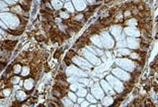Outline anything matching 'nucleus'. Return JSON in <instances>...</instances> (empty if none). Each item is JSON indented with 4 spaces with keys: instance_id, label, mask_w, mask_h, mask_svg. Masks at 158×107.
<instances>
[{
    "instance_id": "bb28decb",
    "label": "nucleus",
    "mask_w": 158,
    "mask_h": 107,
    "mask_svg": "<svg viewBox=\"0 0 158 107\" xmlns=\"http://www.w3.org/2000/svg\"><path fill=\"white\" fill-rule=\"evenodd\" d=\"M86 99L89 101V102H91L93 104H96L97 103V99L95 98V96H93L92 94H87L86 95Z\"/></svg>"
},
{
    "instance_id": "9d476101",
    "label": "nucleus",
    "mask_w": 158,
    "mask_h": 107,
    "mask_svg": "<svg viewBox=\"0 0 158 107\" xmlns=\"http://www.w3.org/2000/svg\"><path fill=\"white\" fill-rule=\"evenodd\" d=\"M91 93L93 96H95L96 99H103L105 97V92L100 83L93 84V86L91 87Z\"/></svg>"
},
{
    "instance_id": "473e14b6",
    "label": "nucleus",
    "mask_w": 158,
    "mask_h": 107,
    "mask_svg": "<svg viewBox=\"0 0 158 107\" xmlns=\"http://www.w3.org/2000/svg\"><path fill=\"white\" fill-rule=\"evenodd\" d=\"M29 72H30V69H29V67H24L23 69V70L21 72V74H22V75H28L29 74Z\"/></svg>"
},
{
    "instance_id": "aec40b11",
    "label": "nucleus",
    "mask_w": 158,
    "mask_h": 107,
    "mask_svg": "<svg viewBox=\"0 0 158 107\" xmlns=\"http://www.w3.org/2000/svg\"><path fill=\"white\" fill-rule=\"evenodd\" d=\"M61 102H62L64 107H73L74 104H73V101L71 99H69L68 97H64L61 99Z\"/></svg>"
},
{
    "instance_id": "a19ab883",
    "label": "nucleus",
    "mask_w": 158,
    "mask_h": 107,
    "mask_svg": "<svg viewBox=\"0 0 158 107\" xmlns=\"http://www.w3.org/2000/svg\"><path fill=\"white\" fill-rule=\"evenodd\" d=\"M84 101V97H78L77 98V101H76V102H77L78 104H81Z\"/></svg>"
},
{
    "instance_id": "dca6fc26",
    "label": "nucleus",
    "mask_w": 158,
    "mask_h": 107,
    "mask_svg": "<svg viewBox=\"0 0 158 107\" xmlns=\"http://www.w3.org/2000/svg\"><path fill=\"white\" fill-rule=\"evenodd\" d=\"M101 101H102V105L105 107H108L114 103V99H113V97H111L110 95L109 96H105L103 99H101Z\"/></svg>"
},
{
    "instance_id": "b1692460",
    "label": "nucleus",
    "mask_w": 158,
    "mask_h": 107,
    "mask_svg": "<svg viewBox=\"0 0 158 107\" xmlns=\"http://www.w3.org/2000/svg\"><path fill=\"white\" fill-rule=\"evenodd\" d=\"M64 7H65V9L68 11L69 13H73L75 10L74 6H73V3H71V2H66L65 5H64Z\"/></svg>"
},
{
    "instance_id": "a878e982",
    "label": "nucleus",
    "mask_w": 158,
    "mask_h": 107,
    "mask_svg": "<svg viewBox=\"0 0 158 107\" xmlns=\"http://www.w3.org/2000/svg\"><path fill=\"white\" fill-rule=\"evenodd\" d=\"M78 82L81 83V84H83L84 86H86V85L88 86L90 80L87 77H81V78H79V80H78Z\"/></svg>"
},
{
    "instance_id": "2f4dec72",
    "label": "nucleus",
    "mask_w": 158,
    "mask_h": 107,
    "mask_svg": "<svg viewBox=\"0 0 158 107\" xmlns=\"http://www.w3.org/2000/svg\"><path fill=\"white\" fill-rule=\"evenodd\" d=\"M117 47L118 48H125V47H126V40L118 42V43H117Z\"/></svg>"
},
{
    "instance_id": "412c9836",
    "label": "nucleus",
    "mask_w": 158,
    "mask_h": 107,
    "mask_svg": "<svg viewBox=\"0 0 158 107\" xmlns=\"http://www.w3.org/2000/svg\"><path fill=\"white\" fill-rule=\"evenodd\" d=\"M33 86H34V80H32V78H28V80H25L24 87L26 89H28V90H31V89L33 88Z\"/></svg>"
},
{
    "instance_id": "39448f33",
    "label": "nucleus",
    "mask_w": 158,
    "mask_h": 107,
    "mask_svg": "<svg viewBox=\"0 0 158 107\" xmlns=\"http://www.w3.org/2000/svg\"><path fill=\"white\" fill-rule=\"evenodd\" d=\"M81 54H82L84 59H86V60L88 61L90 64H92L93 66H99V64H101V60H100V59H99L96 55H94V54H92L90 51H88L87 49L81 50Z\"/></svg>"
},
{
    "instance_id": "a211bd4d",
    "label": "nucleus",
    "mask_w": 158,
    "mask_h": 107,
    "mask_svg": "<svg viewBox=\"0 0 158 107\" xmlns=\"http://www.w3.org/2000/svg\"><path fill=\"white\" fill-rule=\"evenodd\" d=\"M52 5L55 10H59L63 7V3L61 0H52Z\"/></svg>"
},
{
    "instance_id": "c03bdc74",
    "label": "nucleus",
    "mask_w": 158,
    "mask_h": 107,
    "mask_svg": "<svg viewBox=\"0 0 158 107\" xmlns=\"http://www.w3.org/2000/svg\"><path fill=\"white\" fill-rule=\"evenodd\" d=\"M129 15H131V12H129V11H126V12L125 13V16L126 17H129Z\"/></svg>"
},
{
    "instance_id": "4468645a",
    "label": "nucleus",
    "mask_w": 158,
    "mask_h": 107,
    "mask_svg": "<svg viewBox=\"0 0 158 107\" xmlns=\"http://www.w3.org/2000/svg\"><path fill=\"white\" fill-rule=\"evenodd\" d=\"M73 6L75 10L77 11H83L86 9V1L85 0H72Z\"/></svg>"
},
{
    "instance_id": "2eb2a0df",
    "label": "nucleus",
    "mask_w": 158,
    "mask_h": 107,
    "mask_svg": "<svg viewBox=\"0 0 158 107\" xmlns=\"http://www.w3.org/2000/svg\"><path fill=\"white\" fill-rule=\"evenodd\" d=\"M90 40H91L92 44L95 45V46H97L98 48H103V45H102V41H101V37L98 35H93L91 38H90Z\"/></svg>"
},
{
    "instance_id": "de8ad7c7",
    "label": "nucleus",
    "mask_w": 158,
    "mask_h": 107,
    "mask_svg": "<svg viewBox=\"0 0 158 107\" xmlns=\"http://www.w3.org/2000/svg\"><path fill=\"white\" fill-rule=\"evenodd\" d=\"M73 107H81V106H79V104L77 103V104H74V106Z\"/></svg>"
},
{
    "instance_id": "4c0bfd02",
    "label": "nucleus",
    "mask_w": 158,
    "mask_h": 107,
    "mask_svg": "<svg viewBox=\"0 0 158 107\" xmlns=\"http://www.w3.org/2000/svg\"><path fill=\"white\" fill-rule=\"evenodd\" d=\"M131 59H135V60H137V59H139V56L137 55V54H135V53H131Z\"/></svg>"
},
{
    "instance_id": "79ce46f5",
    "label": "nucleus",
    "mask_w": 158,
    "mask_h": 107,
    "mask_svg": "<svg viewBox=\"0 0 158 107\" xmlns=\"http://www.w3.org/2000/svg\"><path fill=\"white\" fill-rule=\"evenodd\" d=\"M0 25H1V27H2V28H4V29H7V28H8V26H7V25H5V24H4V22H3V21L0 22Z\"/></svg>"
},
{
    "instance_id": "f257e3e1",
    "label": "nucleus",
    "mask_w": 158,
    "mask_h": 107,
    "mask_svg": "<svg viewBox=\"0 0 158 107\" xmlns=\"http://www.w3.org/2000/svg\"><path fill=\"white\" fill-rule=\"evenodd\" d=\"M0 18H1V21H3L4 23H6L7 26L11 28V29H16V28L20 25L19 18L12 13L2 12L0 14Z\"/></svg>"
},
{
    "instance_id": "c85d7f7f",
    "label": "nucleus",
    "mask_w": 158,
    "mask_h": 107,
    "mask_svg": "<svg viewBox=\"0 0 158 107\" xmlns=\"http://www.w3.org/2000/svg\"><path fill=\"white\" fill-rule=\"evenodd\" d=\"M67 81H68L69 83H75V82H78V78H77V77H73V75H71V77H67Z\"/></svg>"
},
{
    "instance_id": "4be33fe9",
    "label": "nucleus",
    "mask_w": 158,
    "mask_h": 107,
    "mask_svg": "<svg viewBox=\"0 0 158 107\" xmlns=\"http://www.w3.org/2000/svg\"><path fill=\"white\" fill-rule=\"evenodd\" d=\"M70 90L71 91H77L79 88H81V87H84L83 84L79 83V82H75V83H71L70 84Z\"/></svg>"
},
{
    "instance_id": "72a5a7b5",
    "label": "nucleus",
    "mask_w": 158,
    "mask_h": 107,
    "mask_svg": "<svg viewBox=\"0 0 158 107\" xmlns=\"http://www.w3.org/2000/svg\"><path fill=\"white\" fill-rule=\"evenodd\" d=\"M59 16H60L61 18H63V19L69 18V14H67L66 12H60V13H59Z\"/></svg>"
},
{
    "instance_id": "423d86ee",
    "label": "nucleus",
    "mask_w": 158,
    "mask_h": 107,
    "mask_svg": "<svg viewBox=\"0 0 158 107\" xmlns=\"http://www.w3.org/2000/svg\"><path fill=\"white\" fill-rule=\"evenodd\" d=\"M66 74L69 75V77H87V72H83L82 69H79V67H77L74 64H70L69 67H67L66 69Z\"/></svg>"
},
{
    "instance_id": "7c9ffc66",
    "label": "nucleus",
    "mask_w": 158,
    "mask_h": 107,
    "mask_svg": "<svg viewBox=\"0 0 158 107\" xmlns=\"http://www.w3.org/2000/svg\"><path fill=\"white\" fill-rule=\"evenodd\" d=\"M67 96H68V98L69 99H71L72 101H77V96H76V95L73 93V92H68V94H67Z\"/></svg>"
},
{
    "instance_id": "6e6552de",
    "label": "nucleus",
    "mask_w": 158,
    "mask_h": 107,
    "mask_svg": "<svg viewBox=\"0 0 158 107\" xmlns=\"http://www.w3.org/2000/svg\"><path fill=\"white\" fill-rule=\"evenodd\" d=\"M72 61L74 63L76 66H78V67L80 69H90L93 67L92 64H90L86 59L78 57V56H75L72 59Z\"/></svg>"
},
{
    "instance_id": "ddd939ff",
    "label": "nucleus",
    "mask_w": 158,
    "mask_h": 107,
    "mask_svg": "<svg viewBox=\"0 0 158 107\" xmlns=\"http://www.w3.org/2000/svg\"><path fill=\"white\" fill-rule=\"evenodd\" d=\"M125 34L129 37H139L140 35V32L138 31L135 27H131V26H128L125 28Z\"/></svg>"
},
{
    "instance_id": "e433bc0d",
    "label": "nucleus",
    "mask_w": 158,
    "mask_h": 107,
    "mask_svg": "<svg viewBox=\"0 0 158 107\" xmlns=\"http://www.w3.org/2000/svg\"><path fill=\"white\" fill-rule=\"evenodd\" d=\"M81 107H88L89 106V101L88 100H84L82 103L80 104Z\"/></svg>"
},
{
    "instance_id": "f03ea898",
    "label": "nucleus",
    "mask_w": 158,
    "mask_h": 107,
    "mask_svg": "<svg viewBox=\"0 0 158 107\" xmlns=\"http://www.w3.org/2000/svg\"><path fill=\"white\" fill-rule=\"evenodd\" d=\"M106 80L111 84V86L114 88V90L118 93H121V92L124 91L125 89V86H124L123 82L121 81V80H119L118 77H114V75H111V74H108L107 75V78Z\"/></svg>"
},
{
    "instance_id": "c756f323",
    "label": "nucleus",
    "mask_w": 158,
    "mask_h": 107,
    "mask_svg": "<svg viewBox=\"0 0 158 107\" xmlns=\"http://www.w3.org/2000/svg\"><path fill=\"white\" fill-rule=\"evenodd\" d=\"M0 5H1V7H0V9H1L2 12H4V11H8V6H7L8 4L5 3L4 1H1V2H0Z\"/></svg>"
},
{
    "instance_id": "6ab92c4d",
    "label": "nucleus",
    "mask_w": 158,
    "mask_h": 107,
    "mask_svg": "<svg viewBox=\"0 0 158 107\" xmlns=\"http://www.w3.org/2000/svg\"><path fill=\"white\" fill-rule=\"evenodd\" d=\"M27 98V94L25 93L24 91L22 90H19L16 92V99L19 100V101H24L25 99Z\"/></svg>"
},
{
    "instance_id": "a18cd8bd",
    "label": "nucleus",
    "mask_w": 158,
    "mask_h": 107,
    "mask_svg": "<svg viewBox=\"0 0 158 107\" xmlns=\"http://www.w3.org/2000/svg\"><path fill=\"white\" fill-rule=\"evenodd\" d=\"M87 2H89V3H94L95 0H87Z\"/></svg>"
},
{
    "instance_id": "1a4fd4ad",
    "label": "nucleus",
    "mask_w": 158,
    "mask_h": 107,
    "mask_svg": "<svg viewBox=\"0 0 158 107\" xmlns=\"http://www.w3.org/2000/svg\"><path fill=\"white\" fill-rule=\"evenodd\" d=\"M112 72L115 77H117L119 80H121L129 81L131 80V74H129L126 70H124L122 69H120V67H116V69L112 70Z\"/></svg>"
},
{
    "instance_id": "58836bf2",
    "label": "nucleus",
    "mask_w": 158,
    "mask_h": 107,
    "mask_svg": "<svg viewBox=\"0 0 158 107\" xmlns=\"http://www.w3.org/2000/svg\"><path fill=\"white\" fill-rule=\"evenodd\" d=\"M10 92H11V90L10 89H6V90H4L3 92H2V95H3V96H9L10 95Z\"/></svg>"
},
{
    "instance_id": "09e8293b",
    "label": "nucleus",
    "mask_w": 158,
    "mask_h": 107,
    "mask_svg": "<svg viewBox=\"0 0 158 107\" xmlns=\"http://www.w3.org/2000/svg\"><path fill=\"white\" fill-rule=\"evenodd\" d=\"M98 107H103V105H101V104H99V105H98Z\"/></svg>"
},
{
    "instance_id": "5701e85b",
    "label": "nucleus",
    "mask_w": 158,
    "mask_h": 107,
    "mask_svg": "<svg viewBox=\"0 0 158 107\" xmlns=\"http://www.w3.org/2000/svg\"><path fill=\"white\" fill-rule=\"evenodd\" d=\"M118 53H119V55H124V56L131 55V51L129 49H125V48H119Z\"/></svg>"
},
{
    "instance_id": "20e7f679",
    "label": "nucleus",
    "mask_w": 158,
    "mask_h": 107,
    "mask_svg": "<svg viewBox=\"0 0 158 107\" xmlns=\"http://www.w3.org/2000/svg\"><path fill=\"white\" fill-rule=\"evenodd\" d=\"M101 41H102V45H103V48H105V49H112V48H114L115 46V41L113 37L111 36V34L108 33V32H103L101 34Z\"/></svg>"
},
{
    "instance_id": "9b49d317",
    "label": "nucleus",
    "mask_w": 158,
    "mask_h": 107,
    "mask_svg": "<svg viewBox=\"0 0 158 107\" xmlns=\"http://www.w3.org/2000/svg\"><path fill=\"white\" fill-rule=\"evenodd\" d=\"M100 84H101V86H102L103 90H104V92H105L106 94L110 95V96H112V95H115L116 94L114 88H113V87L111 86V84H110L107 80H102L100 81Z\"/></svg>"
},
{
    "instance_id": "49530a36",
    "label": "nucleus",
    "mask_w": 158,
    "mask_h": 107,
    "mask_svg": "<svg viewBox=\"0 0 158 107\" xmlns=\"http://www.w3.org/2000/svg\"><path fill=\"white\" fill-rule=\"evenodd\" d=\"M88 107H98L97 105H95V104H93V105H89Z\"/></svg>"
},
{
    "instance_id": "f704fd0d",
    "label": "nucleus",
    "mask_w": 158,
    "mask_h": 107,
    "mask_svg": "<svg viewBox=\"0 0 158 107\" xmlns=\"http://www.w3.org/2000/svg\"><path fill=\"white\" fill-rule=\"evenodd\" d=\"M7 4H10V5H13V4H16L18 0H4Z\"/></svg>"
},
{
    "instance_id": "393cba45",
    "label": "nucleus",
    "mask_w": 158,
    "mask_h": 107,
    "mask_svg": "<svg viewBox=\"0 0 158 107\" xmlns=\"http://www.w3.org/2000/svg\"><path fill=\"white\" fill-rule=\"evenodd\" d=\"M77 95L79 97H85L87 95V89L84 88V87H81V88H79L77 91Z\"/></svg>"
},
{
    "instance_id": "37998d69",
    "label": "nucleus",
    "mask_w": 158,
    "mask_h": 107,
    "mask_svg": "<svg viewBox=\"0 0 158 107\" xmlns=\"http://www.w3.org/2000/svg\"><path fill=\"white\" fill-rule=\"evenodd\" d=\"M82 17H83V15H82V14H80V15L76 16V17H75V19H76V20H79V19H81V18H82Z\"/></svg>"
},
{
    "instance_id": "f3484780",
    "label": "nucleus",
    "mask_w": 158,
    "mask_h": 107,
    "mask_svg": "<svg viewBox=\"0 0 158 107\" xmlns=\"http://www.w3.org/2000/svg\"><path fill=\"white\" fill-rule=\"evenodd\" d=\"M87 50L90 51V52H91L92 54H94V55H96V56H102V55H104L103 51L101 50V49H99V48L88 46V47H87Z\"/></svg>"
},
{
    "instance_id": "7ed1b4c3",
    "label": "nucleus",
    "mask_w": 158,
    "mask_h": 107,
    "mask_svg": "<svg viewBox=\"0 0 158 107\" xmlns=\"http://www.w3.org/2000/svg\"><path fill=\"white\" fill-rule=\"evenodd\" d=\"M116 64H118L119 67H122L124 69H126V72H134L135 69V63L129 59H117Z\"/></svg>"
},
{
    "instance_id": "cd10ccee",
    "label": "nucleus",
    "mask_w": 158,
    "mask_h": 107,
    "mask_svg": "<svg viewBox=\"0 0 158 107\" xmlns=\"http://www.w3.org/2000/svg\"><path fill=\"white\" fill-rule=\"evenodd\" d=\"M126 24H128V26H131V27H135L137 25V21L136 19L132 18V19H129V21H126Z\"/></svg>"
},
{
    "instance_id": "f8f14e48",
    "label": "nucleus",
    "mask_w": 158,
    "mask_h": 107,
    "mask_svg": "<svg viewBox=\"0 0 158 107\" xmlns=\"http://www.w3.org/2000/svg\"><path fill=\"white\" fill-rule=\"evenodd\" d=\"M126 46H128L129 49H132V50L138 49V48H139V40L134 37L126 38Z\"/></svg>"
},
{
    "instance_id": "ea45409f",
    "label": "nucleus",
    "mask_w": 158,
    "mask_h": 107,
    "mask_svg": "<svg viewBox=\"0 0 158 107\" xmlns=\"http://www.w3.org/2000/svg\"><path fill=\"white\" fill-rule=\"evenodd\" d=\"M19 80H20V78H19V77H13V78H12V83H13V84H15V83H17V82H19Z\"/></svg>"
},
{
    "instance_id": "c9c22d12",
    "label": "nucleus",
    "mask_w": 158,
    "mask_h": 107,
    "mask_svg": "<svg viewBox=\"0 0 158 107\" xmlns=\"http://www.w3.org/2000/svg\"><path fill=\"white\" fill-rule=\"evenodd\" d=\"M20 72H21V67H20L19 64H17V66H15V67H14V72L18 74Z\"/></svg>"
},
{
    "instance_id": "0eeeda50",
    "label": "nucleus",
    "mask_w": 158,
    "mask_h": 107,
    "mask_svg": "<svg viewBox=\"0 0 158 107\" xmlns=\"http://www.w3.org/2000/svg\"><path fill=\"white\" fill-rule=\"evenodd\" d=\"M110 31H111V35L118 42L126 40V39H125V35H126V34H125V32H123V28L121 27V26H119V25H115V26H112L111 29H110Z\"/></svg>"
}]
</instances>
